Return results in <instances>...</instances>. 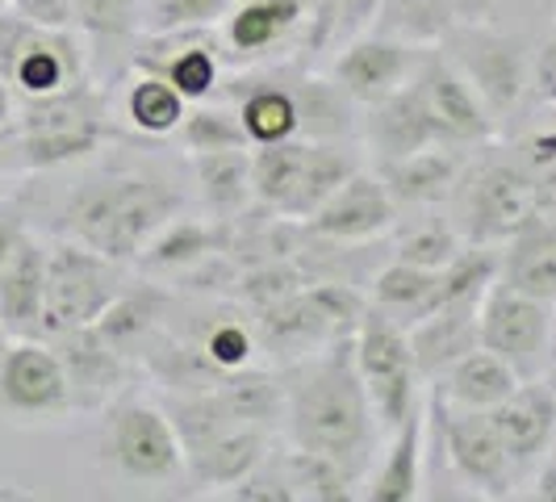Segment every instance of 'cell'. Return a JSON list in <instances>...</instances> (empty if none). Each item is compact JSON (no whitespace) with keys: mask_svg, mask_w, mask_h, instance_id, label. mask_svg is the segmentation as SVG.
<instances>
[{"mask_svg":"<svg viewBox=\"0 0 556 502\" xmlns=\"http://www.w3.org/2000/svg\"><path fill=\"white\" fill-rule=\"evenodd\" d=\"M9 151H13V139H9V130H0V172L9 167Z\"/></svg>","mask_w":556,"mask_h":502,"instance_id":"obj_54","label":"cell"},{"mask_svg":"<svg viewBox=\"0 0 556 502\" xmlns=\"http://www.w3.org/2000/svg\"><path fill=\"white\" fill-rule=\"evenodd\" d=\"M418 59H422V47H410V42H397V38H386V34H356L348 38V47L339 51L331 67V80L339 84V92L352 101V105H377L393 97L402 84L415 76Z\"/></svg>","mask_w":556,"mask_h":502,"instance_id":"obj_17","label":"cell"},{"mask_svg":"<svg viewBox=\"0 0 556 502\" xmlns=\"http://www.w3.org/2000/svg\"><path fill=\"white\" fill-rule=\"evenodd\" d=\"M435 381V398L447 402V406H460V411H494L502 398H510L515 386L523 381L510 364L502 361L498 352H490V348H481L477 343L473 352H465L460 361H452L440 373V377H431Z\"/></svg>","mask_w":556,"mask_h":502,"instance_id":"obj_29","label":"cell"},{"mask_svg":"<svg viewBox=\"0 0 556 502\" xmlns=\"http://www.w3.org/2000/svg\"><path fill=\"white\" fill-rule=\"evenodd\" d=\"M122 110H126V122L147 135V139H167L180 130L185 113H189V101L155 72H135V80L122 97Z\"/></svg>","mask_w":556,"mask_h":502,"instance_id":"obj_36","label":"cell"},{"mask_svg":"<svg viewBox=\"0 0 556 502\" xmlns=\"http://www.w3.org/2000/svg\"><path fill=\"white\" fill-rule=\"evenodd\" d=\"M26 235H29V226H26V218H22L17 210H0V268L9 264L13 248H17Z\"/></svg>","mask_w":556,"mask_h":502,"instance_id":"obj_49","label":"cell"},{"mask_svg":"<svg viewBox=\"0 0 556 502\" xmlns=\"http://www.w3.org/2000/svg\"><path fill=\"white\" fill-rule=\"evenodd\" d=\"M452 9H456V17L460 22H485L490 17V9H494V0H447Z\"/></svg>","mask_w":556,"mask_h":502,"instance_id":"obj_51","label":"cell"},{"mask_svg":"<svg viewBox=\"0 0 556 502\" xmlns=\"http://www.w3.org/2000/svg\"><path fill=\"white\" fill-rule=\"evenodd\" d=\"M223 59L230 63H264L285 55L289 42L306 38L309 0H239L223 22Z\"/></svg>","mask_w":556,"mask_h":502,"instance_id":"obj_19","label":"cell"},{"mask_svg":"<svg viewBox=\"0 0 556 502\" xmlns=\"http://www.w3.org/2000/svg\"><path fill=\"white\" fill-rule=\"evenodd\" d=\"M101 469L130 486H167L185 474V448L160 402L113 398L97 427Z\"/></svg>","mask_w":556,"mask_h":502,"instance_id":"obj_5","label":"cell"},{"mask_svg":"<svg viewBox=\"0 0 556 502\" xmlns=\"http://www.w3.org/2000/svg\"><path fill=\"white\" fill-rule=\"evenodd\" d=\"M553 368H556V348H553Z\"/></svg>","mask_w":556,"mask_h":502,"instance_id":"obj_57","label":"cell"},{"mask_svg":"<svg viewBox=\"0 0 556 502\" xmlns=\"http://www.w3.org/2000/svg\"><path fill=\"white\" fill-rule=\"evenodd\" d=\"M498 280L556 306V218L535 214L498 255Z\"/></svg>","mask_w":556,"mask_h":502,"instance_id":"obj_30","label":"cell"},{"mask_svg":"<svg viewBox=\"0 0 556 502\" xmlns=\"http://www.w3.org/2000/svg\"><path fill=\"white\" fill-rule=\"evenodd\" d=\"M481 323V348L498 352L523 381H535L553 368L556 348V310L553 302H540L531 293H519L506 280H490L477 306Z\"/></svg>","mask_w":556,"mask_h":502,"instance_id":"obj_10","label":"cell"},{"mask_svg":"<svg viewBox=\"0 0 556 502\" xmlns=\"http://www.w3.org/2000/svg\"><path fill=\"white\" fill-rule=\"evenodd\" d=\"M167 318V293L155 285H126L110 310L97 318V331L110 339L117 352H126L130 361H139L147 339L164 327Z\"/></svg>","mask_w":556,"mask_h":502,"instance_id":"obj_33","label":"cell"},{"mask_svg":"<svg viewBox=\"0 0 556 502\" xmlns=\"http://www.w3.org/2000/svg\"><path fill=\"white\" fill-rule=\"evenodd\" d=\"M535 151H540V160H556V135H544V139H535Z\"/></svg>","mask_w":556,"mask_h":502,"instance_id":"obj_53","label":"cell"},{"mask_svg":"<svg viewBox=\"0 0 556 502\" xmlns=\"http://www.w3.org/2000/svg\"><path fill=\"white\" fill-rule=\"evenodd\" d=\"M377 9H381V0H339L334 4V34H361V29L372 26V17H377Z\"/></svg>","mask_w":556,"mask_h":502,"instance_id":"obj_47","label":"cell"},{"mask_svg":"<svg viewBox=\"0 0 556 502\" xmlns=\"http://www.w3.org/2000/svg\"><path fill=\"white\" fill-rule=\"evenodd\" d=\"M356 172V155L339 139H285L251 151V185L264 214L306 223Z\"/></svg>","mask_w":556,"mask_h":502,"instance_id":"obj_3","label":"cell"},{"mask_svg":"<svg viewBox=\"0 0 556 502\" xmlns=\"http://www.w3.org/2000/svg\"><path fill=\"white\" fill-rule=\"evenodd\" d=\"M431 415L440 423V440H444L452 474L481 499H506L510 486L519 481V469L506 456L490 411H460V406H447L431 393Z\"/></svg>","mask_w":556,"mask_h":502,"instance_id":"obj_14","label":"cell"},{"mask_svg":"<svg viewBox=\"0 0 556 502\" xmlns=\"http://www.w3.org/2000/svg\"><path fill=\"white\" fill-rule=\"evenodd\" d=\"M477 306H481V298H465V302L440 306L435 314L418 318L415 327H406V339H410V352H415L422 377H440L447 364L460 361L465 352H473L481 343Z\"/></svg>","mask_w":556,"mask_h":502,"instance_id":"obj_28","label":"cell"},{"mask_svg":"<svg viewBox=\"0 0 556 502\" xmlns=\"http://www.w3.org/2000/svg\"><path fill=\"white\" fill-rule=\"evenodd\" d=\"M193 160V180L197 193H201V205L223 218V223H235L251 201H255V185H251V151L239 147V151H210V155H189Z\"/></svg>","mask_w":556,"mask_h":502,"instance_id":"obj_32","label":"cell"},{"mask_svg":"<svg viewBox=\"0 0 556 502\" xmlns=\"http://www.w3.org/2000/svg\"><path fill=\"white\" fill-rule=\"evenodd\" d=\"M139 22V0H76V29L88 38H126Z\"/></svg>","mask_w":556,"mask_h":502,"instance_id":"obj_44","label":"cell"},{"mask_svg":"<svg viewBox=\"0 0 556 502\" xmlns=\"http://www.w3.org/2000/svg\"><path fill=\"white\" fill-rule=\"evenodd\" d=\"M226 243L223 218H189L185 210L151 239V248L142 251V268L147 273H189L197 264L214 260Z\"/></svg>","mask_w":556,"mask_h":502,"instance_id":"obj_31","label":"cell"},{"mask_svg":"<svg viewBox=\"0 0 556 502\" xmlns=\"http://www.w3.org/2000/svg\"><path fill=\"white\" fill-rule=\"evenodd\" d=\"M415 92L422 97L427 113L435 117V126L444 130V139L452 147H481L494 135V117L481 105V97L473 92V84L460 76V67L444 55V51H422L415 76Z\"/></svg>","mask_w":556,"mask_h":502,"instance_id":"obj_16","label":"cell"},{"mask_svg":"<svg viewBox=\"0 0 556 502\" xmlns=\"http://www.w3.org/2000/svg\"><path fill=\"white\" fill-rule=\"evenodd\" d=\"M0 76L17 101H42L88 80V51L72 29L34 26L22 13H0Z\"/></svg>","mask_w":556,"mask_h":502,"instance_id":"obj_9","label":"cell"},{"mask_svg":"<svg viewBox=\"0 0 556 502\" xmlns=\"http://www.w3.org/2000/svg\"><path fill=\"white\" fill-rule=\"evenodd\" d=\"M427 418L431 406L418 402L402 427L390 431V448L377 461V469L364 477L368 502H415L422 499V469H427Z\"/></svg>","mask_w":556,"mask_h":502,"instance_id":"obj_24","label":"cell"},{"mask_svg":"<svg viewBox=\"0 0 556 502\" xmlns=\"http://www.w3.org/2000/svg\"><path fill=\"white\" fill-rule=\"evenodd\" d=\"M531 84L540 88V97H544V101H553L556 105V22H553V34H548V38H544V47H540V55H535Z\"/></svg>","mask_w":556,"mask_h":502,"instance_id":"obj_48","label":"cell"},{"mask_svg":"<svg viewBox=\"0 0 556 502\" xmlns=\"http://www.w3.org/2000/svg\"><path fill=\"white\" fill-rule=\"evenodd\" d=\"M397 223V201L390 197L386 180L372 172H352L314 214L306 218V230L327 243H372L390 235Z\"/></svg>","mask_w":556,"mask_h":502,"instance_id":"obj_18","label":"cell"},{"mask_svg":"<svg viewBox=\"0 0 556 502\" xmlns=\"http://www.w3.org/2000/svg\"><path fill=\"white\" fill-rule=\"evenodd\" d=\"M13 122H17V92L0 76V130H9Z\"/></svg>","mask_w":556,"mask_h":502,"instance_id":"obj_52","label":"cell"},{"mask_svg":"<svg viewBox=\"0 0 556 502\" xmlns=\"http://www.w3.org/2000/svg\"><path fill=\"white\" fill-rule=\"evenodd\" d=\"M289 444L327 452L343 465H364L372 452L377 418L356 373L352 335H339L323 352H309L285 377V423Z\"/></svg>","mask_w":556,"mask_h":502,"instance_id":"obj_1","label":"cell"},{"mask_svg":"<svg viewBox=\"0 0 556 502\" xmlns=\"http://www.w3.org/2000/svg\"><path fill=\"white\" fill-rule=\"evenodd\" d=\"M197 348L210 356V364L218 373H235V368L255 364L260 335H255V323H248V318H214L205 331L197 335Z\"/></svg>","mask_w":556,"mask_h":502,"instance_id":"obj_41","label":"cell"},{"mask_svg":"<svg viewBox=\"0 0 556 502\" xmlns=\"http://www.w3.org/2000/svg\"><path fill=\"white\" fill-rule=\"evenodd\" d=\"M465 248H469V243H465V235L456 230V223L427 218V223H415L397 239V260L418 264V268H444V264H452Z\"/></svg>","mask_w":556,"mask_h":502,"instance_id":"obj_42","label":"cell"},{"mask_svg":"<svg viewBox=\"0 0 556 502\" xmlns=\"http://www.w3.org/2000/svg\"><path fill=\"white\" fill-rule=\"evenodd\" d=\"M4 343H9V335H4V327H0V348H4Z\"/></svg>","mask_w":556,"mask_h":502,"instance_id":"obj_55","label":"cell"},{"mask_svg":"<svg viewBox=\"0 0 556 502\" xmlns=\"http://www.w3.org/2000/svg\"><path fill=\"white\" fill-rule=\"evenodd\" d=\"M298 113H302V139H348L356 130V105L339 92L334 80L318 76H289Z\"/></svg>","mask_w":556,"mask_h":502,"instance_id":"obj_37","label":"cell"},{"mask_svg":"<svg viewBox=\"0 0 556 502\" xmlns=\"http://www.w3.org/2000/svg\"><path fill=\"white\" fill-rule=\"evenodd\" d=\"M47 243L26 235L0 268V327L9 339H42Z\"/></svg>","mask_w":556,"mask_h":502,"instance_id":"obj_23","label":"cell"},{"mask_svg":"<svg viewBox=\"0 0 556 502\" xmlns=\"http://www.w3.org/2000/svg\"><path fill=\"white\" fill-rule=\"evenodd\" d=\"M435 273L440 268H418V264H406V260H393L372 277V306L386 310L393 323L410 327L427 310V298L435 289Z\"/></svg>","mask_w":556,"mask_h":502,"instance_id":"obj_39","label":"cell"},{"mask_svg":"<svg viewBox=\"0 0 556 502\" xmlns=\"http://www.w3.org/2000/svg\"><path fill=\"white\" fill-rule=\"evenodd\" d=\"M465 151L469 147H422L415 155H402V160H386L381 164V180L397 205H440L447 197H456V185L465 176Z\"/></svg>","mask_w":556,"mask_h":502,"instance_id":"obj_26","label":"cell"},{"mask_svg":"<svg viewBox=\"0 0 556 502\" xmlns=\"http://www.w3.org/2000/svg\"><path fill=\"white\" fill-rule=\"evenodd\" d=\"M214 393L226 402V411L243 423H255V427H268L277 431L285 423V377L277 373H264V368H235V373H223L214 381Z\"/></svg>","mask_w":556,"mask_h":502,"instance_id":"obj_34","label":"cell"},{"mask_svg":"<svg viewBox=\"0 0 556 502\" xmlns=\"http://www.w3.org/2000/svg\"><path fill=\"white\" fill-rule=\"evenodd\" d=\"M113 135L105 97L92 84H72L55 97L22 101L17 122L9 126L13 155L26 172H51V167L76 164L92 155Z\"/></svg>","mask_w":556,"mask_h":502,"instance_id":"obj_4","label":"cell"},{"mask_svg":"<svg viewBox=\"0 0 556 502\" xmlns=\"http://www.w3.org/2000/svg\"><path fill=\"white\" fill-rule=\"evenodd\" d=\"M72 415V386L51 339H9L0 348V418L13 427H51Z\"/></svg>","mask_w":556,"mask_h":502,"instance_id":"obj_11","label":"cell"},{"mask_svg":"<svg viewBox=\"0 0 556 502\" xmlns=\"http://www.w3.org/2000/svg\"><path fill=\"white\" fill-rule=\"evenodd\" d=\"M180 147L189 155H210V151H239V147H251L243 126H239V113L223 110V105H210V101H197L189 105L180 130H176Z\"/></svg>","mask_w":556,"mask_h":502,"instance_id":"obj_40","label":"cell"},{"mask_svg":"<svg viewBox=\"0 0 556 502\" xmlns=\"http://www.w3.org/2000/svg\"><path fill=\"white\" fill-rule=\"evenodd\" d=\"M460 223L456 230L465 235V243H490L498 248L506 239H515L523 226L540 214V189L523 167L494 160V164L465 167L460 185Z\"/></svg>","mask_w":556,"mask_h":502,"instance_id":"obj_12","label":"cell"},{"mask_svg":"<svg viewBox=\"0 0 556 502\" xmlns=\"http://www.w3.org/2000/svg\"><path fill=\"white\" fill-rule=\"evenodd\" d=\"M273 448V431L255 427V423H230L218 436L201 440L197 448L185 452V474L193 477L197 486H235L248 474H255L268 461Z\"/></svg>","mask_w":556,"mask_h":502,"instance_id":"obj_25","label":"cell"},{"mask_svg":"<svg viewBox=\"0 0 556 502\" xmlns=\"http://www.w3.org/2000/svg\"><path fill=\"white\" fill-rule=\"evenodd\" d=\"M9 9L34 26L76 29V0H9Z\"/></svg>","mask_w":556,"mask_h":502,"instance_id":"obj_46","label":"cell"},{"mask_svg":"<svg viewBox=\"0 0 556 502\" xmlns=\"http://www.w3.org/2000/svg\"><path fill=\"white\" fill-rule=\"evenodd\" d=\"M460 26L456 9L447 0H381L372 29L410 42V47H444L447 34Z\"/></svg>","mask_w":556,"mask_h":502,"instance_id":"obj_35","label":"cell"},{"mask_svg":"<svg viewBox=\"0 0 556 502\" xmlns=\"http://www.w3.org/2000/svg\"><path fill=\"white\" fill-rule=\"evenodd\" d=\"M51 348L63 361L76 411H105L113 398H122L126 377H130V356L117 352L110 339L97 331V323L55 335Z\"/></svg>","mask_w":556,"mask_h":502,"instance_id":"obj_20","label":"cell"},{"mask_svg":"<svg viewBox=\"0 0 556 502\" xmlns=\"http://www.w3.org/2000/svg\"><path fill=\"white\" fill-rule=\"evenodd\" d=\"M494 431H498L506 456L515 461V469L523 474L531 465H540L556 440V390L535 377V381H519L510 398H502L490 411Z\"/></svg>","mask_w":556,"mask_h":502,"instance_id":"obj_21","label":"cell"},{"mask_svg":"<svg viewBox=\"0 0 556 502\" xmlns=\"http://www.w3.org/2000/svg\"><path fill=\"white\" fill-rule=\"evenodd\" d=\"M285 477L293 486L298 502H348L356 499V469L334 461L327 452H309V448H293L285 452Z\"/></svg>","mask_w":556,"mask_h":502,"instance_id":"obj_38","label":"cell"},{"mask_svg":"<svg viewBox=\"0 0 556 502\" xmlns=\"http://www.w3.org/2000/svg\"><path fill=\"white\" fill-rule=\"evenodd\" d=\"M364 139H368V151L386 164V160H402V155H415L422 147H440L444 130L435 126V117L427 113L422 97L415 92V84L406 80L393 97L368 105V117H364Z\"/></svg>","mask_w":556,"mask_h":502,"instance_id":"obj_22","label":"cell"},{"mask_svg":"<svg viewBox=\"0 0 556 502\" xmlns=\"http://www.w3.org/2000/svg\"><path fill=\"white\" fill-rule=\"evenodd\" d=\"M531 499L556 502V456H544V461H540V469L531 477Z\"/></svg>","mask_w":556,"mask_h":502,"instance_id":"obj_50","label":"cell"},{"mask_svg":"<svg viewBox=\"0 0 556 502\" xmlns=\"http://www.w3.org/2000/svg\"><path fill=\"white\" fill-rule=\"evenodd\" d=\"M364 314L361 293L343 280H309L306 289H289L277 302H264L255 318L260 352L302 361L323 352L339 335H352Z\"/></svg>","mask_w":556,"mask_h":502,"instance_id":"obj_6","label":"cell"},{"mask_svg":"<svg viewBox=\"0 0 556 502\" xmlns=\"http://www.w3.org/2000/svg\"><path fill=\"white\" fill-rule=\"evenodd\" d=\"M130 67L164 76L189 105H197L223 88V42L214 26L151 29V38H142L135 47Z\"/></svg>","mask_w":556,"mask_h":502,"instance_id":"obj_15","label":"cell"},{"mask_svg":"<svg viewBox=\"0 0 556 502\" xmlns=\"http://www.w3.org/2000/svg\"><path fill=\"white\" fill-rule=\"evenodd\" d=\"M239 126L251 147H273L285 139H302V113L289 76H255L230 84Z\"/></svg>","mask_w":556,"mask_h":502,"instance_id":"obj_27","label":"cell"},{"mask_svg":"<svg viewBox=\"0 0 556 502\" xmlns=\"http://www.w3.org/2000/svg\"><path fill=\"white\" fill-rule=\"evenodd\" d=\"M218 499H226V502H298L293 499L289 477H285V465H268V461H264L255 474L243 477V481H235V486L218 490Z\"/></svg>","mask_w":556,"mask_h":502,"instance_id":"obj_45","label":"cell"},{"mask_svg":"<svg viewBox=\"0 0 556 502\" xmlns=\"http://www.w3.org/2000/svg\"><path fill=\"white\" fill-rule=\"evenodd\" d=\"M352 356H356V373H361V386L368 393V406L377 427H402L406 415L415 411L418 386H422V373L410 352V339L406 327L393 323L386 310L364 306L361 323L352 331Z\"/></svg>","mask_w":556,"mask_h":502,"instance_id":"obj_7","label":"cell"},{"mask_svg":"<svg viewBox=\"0 0 556 502\" xmlns=\"http://www.w3.org/2000/svg\"><path fill=\"white\" fill-rule=\"evenodd\" d=\"M185 210L180 185L167 176L117 167L80 180L59 205L63 239H76L84 248L101 251L117 264H139L151 239Z\"/></svg>","mask_w":556,"mask_h":502,"instance_id":"obj_2","label":"cell"},{"mask_svg":"<svg viewBox=\"0 0 556 502\" xmlns=\"http://www.w3.org/2000/svg\"><path fill=\"white\" fill-rule=\"evenodd\" d=\"M4 9H9V0H0V13H4Z\"/></svg>","mask_w":556,"mask_h":502,"instance_id":"obj_56","label":"cell"},{"mask_svg":"<svg viewBox=\"0 0 556 502\" xmlns=\"http://www.w3.org/2000/svg\"><path fill=\"white\" fill-rule=\"evenodd\" d=\"M239 0H151L147 4V29H189L218 26Z\"/></svg>","mask_w":556,"mask_h":502,"instance_id":"obj_43","label":"cell"},{"mask_svg":"<svg viewBox=\"0 0 556 502\" xmlns=\"http://www.w3.org/2000/svg\"><path fill=\"white\" fill-rule=\"evenodd\" d=\"M126 264L76 239L47 243V302H42V339L76 327H92L110 302L126 289Z\"/></svg>","mask_w":556,"mask_h":502,"instance_id":"obj_8","label":"cell"},{"mask_svg":"<svg viewBox=\"0 0 556 502\" xmlns=\"http://www.w3.org/2000/svg\"><path fill=\"white\" fill-rule=\"evenodd\" d=\"M444 47H452L447 59L460 67L465 80L473 84V92L481 97V105L490 110L494 122L523 101L531 72L528 55H523L528 47L515 34H502V29L485 26V22H460L447 34Z\"/></svg>","mask_w":556,"mask_h":502,"instance_id":"obj_13","label":"cell"}]
</instances>
